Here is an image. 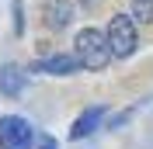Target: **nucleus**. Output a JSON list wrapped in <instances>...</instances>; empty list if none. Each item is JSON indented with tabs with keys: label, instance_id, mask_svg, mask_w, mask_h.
Listing matches in <instances>:
<instances>
[{
	"label": "nucleus",
	"instance_id": "2",
	"mask_svg": "<svg viewBox=\"0 0 153 149\" xmlns=\"http://www.w3.org/2000/svg\"><path fill=\"white\" fill-rule=\"evenodd\" d=\"M108 45H111L115 59H129L139 45V35H136V24L129 14H115L111 24H108Z\"/></svg>",
	"mask_w": 153,
	"mask_h": 149
},
{
	"label": "nucleus",
	"instance_id": "8",
	"mask_svg": "<svg viewBox=\"0 0 153 149\" xmlns=\"http://www.w3.org/2000/svg\"><path fill=\"white\" fill-rule=\"evenodd\" d=\"M132 21L153 24V0H132Z\"/></svg>",
	"mask_w": 153,
	"mask_h": 149
},
{
	"label": "nucleus",
	"instance_id": "9",
	"mask_svg": "<svg viewBox=\"0 0 153 149\" xmlns=\"http://www.w3.org/2000/svg\"><path fill=\"white\" fill-rule=\"evenodd\" d=\"M35 149H56V139H52V135H42V139H38V146Z\"/></svg>",
	"mask_w": 153,
	"mask_h": 149
},
{
	"label": "nucleus",
	"instance_id": "6",
	"mask_svg": "<svg viewBox=\"0 0 153 149\" xmlns=\"http://www.w3.org/2000/svg\"><path fill=\"white\" fill-rule=\"evenodd\" d=\"M97 125H101V108H87V111L73 121V128H70V139H87V135H91Z\"/></svg>",
	"mask_w": 153,
	"mask_h": 149
},
{
	"label": "nucleus",
	"instance_id": "7",
	"mask_svg": "<svg viewBox=\"0 0 153 149\" xmlns=\"http://www.w3.org/2000/svg\"><path fill=\"white\" fill-rule=\"evenodd\" d=\"M0 90L7 94V97H18L25 90V73H21L18 66H4L0 69Z\"/></svg>",
	"mask_w": 153,
	"mask_h": 149
},
{
	"label": "nucleus",
	"instance_id": "3",
	"mask_svg": "<svg viewBox=\"0 0 153 149\" xmlns=\"http://www.w3.org/2000/svg\"><path fill=\"white\" fill-rule=\"evenodd\" d=\"M35 132L25 118L18 114H4L0 118V149H31Z\"/></svg>",
	"mask_w": 153,
	"mask_h": 149
},
{
	"label": "nucleus",
	"instance_id": "5",
	"mask_svg": "<svg viewBox=\"0 0 153 149\" xmlns=\"http://www.w3.org/2000/svg\"><path fill=\"white\" fill-rule=\"evenodd\" d=\"M35 69L52 73V76H70V73H76V69H80V59H76V56H49V59H42Z\"/></svg>",
	"mask_w": 153,
	"mask_h": 149
},
{
	"label": "nucleus",
	"instance_id": "4",
	"mask_svg": "<svg viewBox=\"0 0 153 149\" xmlns=\"http://www.w3.org/2000/svg\"><path fill=\"white\" fill-rule=\"evenodd\" d=\"M70 18H73V4H70V0H49V4H45V24L52 31L66 28Z\"/></svg>",
	"mask_w": 153,
	"mask_h": 149
},
{
	"label": "nucleus",
	"instance_id": "1",
	"mask_svg": "<svg viewBox=\"0 0 153 149\" xmlns=\"http://www.w3.org/2000/svg\"><path fill=\"white\" fill-rule=\"evenodd\" d=\"M73 56L80 59V66H84V69H91V73L105 69L108 59H111L108 35H101L97 28H80V31H76V42H73Z\"/></svg>",
	"mask_w": 153,
	"mask_h": 149
}]
</instances>
